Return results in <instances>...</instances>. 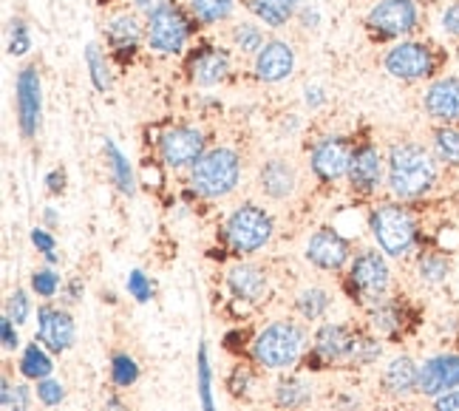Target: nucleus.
Returning a JSON list of instances; mask_svg holds the SVG:
<instances>
[{"label":"nucleus","instance_id":"nucleus-1","mask_svg":"<svg viewBox=\"0 0 459 411\" xmlns=\"http://www.w3.org/2000/svg\"><path fill=\"white\" fill-rule=\"evenodd\" d=\"M443 179V165L437 162L429 142L394 139L385 148V193L388 199L405 205L429 202Z\"/></svg>","mask_w":459,"mask_h":411},{"label":"nucleus","instance_id":"nucleus-2","mask_svg":"<svg viewBox=\"0 0 459 411\" xmlns=\"http://www.w3.org/2000/svg\"><path fill=\"white\" fill-rule=\"evenodd\" d=\"M366 230L372 244L383 256L405 261L429 241L417 205H405L397 199H377L366 207Z\"/></svg>","mask_w":459,"mask_h":411},{"label":"nucleus","instance_id":"nucleus-3","mask_svg":"<svg viewBox=\"0 0 459 411\" xmlns=\"http://www.w3.org/2000/svg\"><path fill=\"white\" fill-rule=\"evenodd\" d=\"M309 349V329L304 320L295 318H278L264 324L253 337L247 354L250 361L267 372H290L301 366V357Z\"/></svg>","mask_w":459,"mask_h":411},{"label":"nucleus","instance_id":"nucleus-4","mask_svg":"<svg viewBox=\"0 0 459 411\" xmlns=\"http://www.w3.org/2000/svg\"><path fill=\"white\" fill-rule=\"evenodd\" d=\"M446 60H448L446 51L426 38H409V40L392 43V46H385L380 55L383 71L403 85H426L434 77L446 74L443 71Z\"/></svg>","mask_w":459,"mask_h":411},{"label":"nucleus","instance_id":"nucleus-5","mask_svg":"<svg viewBox=\"0 0 459 411\" xmlns=\"http://www.w3.org/2000/svg\"><path fill=\"white\" fill-rule=\"evenodd\" d=\"M244 179V156L233 145H210V151L187 171V188L204 202L233 196Z\"/></svg>","mask_w":459,"mask_h":411},{"label":"nucleus","instance_id":"nucleus-6","mask_svg":"<svg viewBox=\"0 0 459 411\" xmlns=\"http://www.w3.org/2000/svg\"><path fill=\"white\" fill-rule=\"evenodd\" d=\"M275 239L273 213L258 202H241L221 222V244L233 258H253Z\"/></svg>","mask_w":459,"mask_h":411},{"label":"nucleus","instance_id":"nucleus-7","mask_svg":"<svg viewBox=\"0 0 459 411\" xmlns=\"http://www.w3.org/2000/svg\"><path fill=\"white\" fill-rule=\"evenodd\" d=\"M343 293L360 310H368L372 303L392 295V264H388V256H383L375 244L355 249V256H351L343 273Z\"/></svg>","mask_w":459,"mask_h":411},{"label":"nucleus","instance_id":"nucleus-8","mask_svg":"<svg viewBox=\"0 0 459 411\" xmlns=\"http://www.w3.org/2000/svg\"><path fill=\"white\" fill-rule=\"evenodd\" d=\"M422 21L426 6L417 0H375L363 14V31L375 46H392L417 38Z\"/></svg>","mask_w":459,"mask_h":411},{"label":"nucleus","instance_id":"nucleus-9","mask_svg":"<svg viewBox=\"0 0 459 411\" xmlns=\"http://www.w3.org/2000/svg\"><path fill=\"white\" fill-rule=\"evenodd\" d=\"M199 23L193 21L185 4H165L159 12L145 17V48L159 57H185L199 34Z\"/></svg>","mask_w":459,"mask_h":411},{"label":"nucleus","instance_id":"nucleus-10","mask_svg":"<svg viewBox=\"0 0 459 411\" xmlns=\"http://www.w3.org/2000/svg\"><path fill=\"white\" fill-rule=\"evenodd\" d=\"M360 332L363 329L343 324V320H324V324H317V329L312 332V344L301 357V369L324 372L332 366H349Z\"/></svg>","mask_w":459,"mask_h":411},{"label":"nucleus","instance_id":"nucleus-11","mask_svg":"<svg viewBox=\"0 0 459 411\" xmlns=\"http://www.w3.org/2000/svg\"><path fill=\"white\" fill-rule=\"evenodd\" d=\"M153 151L168 171L182 173L190 171L210 151V136L196 122H173L156 134Z\"/></svg>","mask_w":459,"mask_h":411},{"label":"nucleus","instance_id":"nucleus-12","mask_svg":"<svg viewBox=\"0 0 459 411\" xmlns=\"http://www.w3.org/2000/svg\"><path fill=\"white\" fill-rule=\"evenodd\" d=\"M351 151H355V136L349 134H321L307 145V165L312 179L321 188H334L346 182Z\"/></svg>","mask_w":459,"mask_h":411},{"label":"nucleus","instance_id":"nucleus-13","mask_svg":"<svg viewBox=\"0 0 459 411\" xmlns=\"http://www.w3.org/2000/svg\"><path fill=\"white\" fill-rule=\"evenodd\" d=\"M346 188L355 199L377 202L380 190H385V151L372 136L355 139L351 162L346 173Z\"/></svg>","mask_w":459,"mask_h":411},{"label":"nucleus","instance_id":"nucleus-14","mask_svg":"<svg viewBox=\"0 0 459 411\" xmlns=\"http://www.w3.org/2000/svg\"><path fill=\"white\" fill-rule=\"evenodd\" d=\"M182 71H185V80L193 88H202V92L219 88L233 77V71H236L233 48L213 43V40L193 43V48L182 57Z\"/></svg>","mask_w":459,"mask_h":411},{"label":"nucleus","instance_id":"nucleus-15","mask_svg":"<svg viewBox=\"0 0 459 411\" xmlns=\"http://www.w3.org/2000/svg\"><path fill=\"white\" fill-rule=\"evenodd\" d=\"M14 122L26 142L38 139L43 125V77L40 68L29 63L14 74Z\"/></svg>","mask_w":459,"mask_h":411},{"label":"nucleus","instance_id":"nucleus-16","mask_svg":"<svg viewBox=\"0 0 459 411\" xmlns=\"http://www.w3.org/2000/svg\"><path fill=\"white\" fill-rule=\"evenodd\" d=\"M355 256V244L334 224H321L312 230V236L304 244V258L321 273H346V267Z\"/></svg>","mask_w":459,"mask_h":411},{"label":"nucleus","instance_id":"nucleus-17","mask_svg":"<svg viewBox=\"0 0 459 411\" xmlns=\"http://www.w3.org/2000/svg\"><path fill=\"white\" fill-rule=\"evenodd\" d=\"M105 48L111 51L117 66H128L145 48V17L136 12H114L102 26Z\"/></svg>","mask_w":459,"mask_h":411},{"label":"nucleus","instance_id":"nucleus-18","mask_svg":"<svg viewBox=\"0 0 459 411\" xmlns=\"http://www.w3.org/2000/svg\"><path fill=\"white\" fill-rule=\"evenodd\" d=\"M34 341H40L51 354H65L77 344V324L72 310L60 307V303L43 301L38 307V329H34Z\"/></svg>","mask_w":459,"mask_h":411},{"label":"nucleus","instance_id":"nucleus-19","mask_svg":"<svg viewBox=\"0 0 459 411\" xmlns=\"http://www.w3.org/2000/svg\"><path fill=\"white\" fill-rule=\"evenodd\" d=\"M298 68V55L290 40L273 38L264 43V48L250 60V74L261 85H281L287 83Z\"/></svg>","mask_w":459,"mask_h":411},{"label":"nucleus","instance_id":"nucleus-20","mask_svg":"<svg viewBox=\"0 0 459 411\" xmlns=\"http://www.w3.org/2000/svg\"><path fill=\"white\" fill-rule=\"evenodd\" d=\"M420 109L431 125H459V74H439L422 85Z\"/></svg>","mask_w":459,"mask_h":411},{"label":"nucleus","instance_id":"nucleus-21","mask_svg":"<svg viewBox=\"0 0 459 411\" xmlns=\"http://www.w3.org/2000/svg\"><path fill=\"white\" fill-rule=\"evenodd\" d=\"M414 324V310L403 295H388L366 310V329L383 341H397Z\"/></svg>","mask_w":459,"mask_h":411},{"label":"nucleus","instance_id":"nucleus-22","mask_svg":"<svg viewBox=\"0 0 459 411\" xmlns=\"http://www.w3.org/2000/svg\"><path fill=\"white\" fill-rule=\"evenodd\" d=\"M224 287L230 298L244 301V303H261L270 295V273L267 267H261L250 258H236L224 270Z\"/></svg>","mask_w":459,"mask_h":411},{"label":"nucleus","instance_id":"nucleus-23","mask_svg":"<svg viewBox=\"0 0 459 411\" xmlns=\"http://www.w3.org/2000/svg\"><path fill=\"white\" fill-rule=\"evenodd\" d=\"M451 389H459V352L443 349L420 363V398L434 400Z\"/></svg>","mask_w":459,"mask_h":411},{"label":"nucleus","instance_id":"nucleus-24","mask_svg":"<svg viewBox=\"0 0 459 411\" xmlns=\"http://www.w3.org/2000/svg\"><path fill=\"white\" fill-rule=\"evenodd\" d=\"M380 391L392 400H409L420 395V361L409 352H400L380 372Z\"/></svg>","mask_w":459,"mask_h":411},{"label":"nucleus","instance_id":"nucleus-25","mask_svg":"<svg viewBox=\"0 0 459 411\" xmlns=\"http://www.w3.org/2000/svg\"><path fill=\"white\" fill-rule=\"evenodd\" d=\"M258 190L264 199L270 202H290L292 196L298 193V188H301V179H298V171L295 165L290 162V159L284 156H270L264 159L261 168H258Z\"/></svg>","mask_w":459,"mask_h":411},{"label":"nucleus","instance_id":"nucleus-26","mask_svg":"<svg viewBox=\"0 0 459 411\" xmlns=\"http://www.w3.org/2000/svg\"><path fill=\"white\" fill-rule=\"evenodd\" d=\"M102 159H105V171H108V179L117 188V193L126 196V199H134L139 193V173L131 162V156L119 148V142L114 136L102 139Z\"/></svg>","mask_w":459,"mask_h":411},{"label":"nucleus","instance_id":"nucleus-27","mask_svg":"<svg viewBox=\"0 0 459 411\" xmlns=\"http://www.w3.org/2000/svg\"><path fill=\"white\" fill-rule=\"evenodd\" d=\"M411 267H414V275H417V281L422 284V287L437 290V287H443V284L454 275V256L443 253L439 247L426 241L414 253Z\"/></svg>","mask_w":459,"mask_h":411},{"label":"nucleus","instance_id":"nucleus-28","mask_svg":"<svg viewBox=\"0 0 459 411\" xmlns=\"http://www.w3.org/2000/svg\"><path fill=\"white\" fill-rule=\"evenodd\" d=\"M241 4L250 12L253 21L267 26L270 31H278L295 21L307 0H241Z\"/></svg>","mask_w":459,"mask_h":411},{"label":"nucleus","instance_id":"nucleus-29","mask_svg":"<svg viewBox=\"0 0 459 411\" xmlns=\"http://www.w3.org/2000/svg\"><path fill=\"white\" fill-rule=\"evenodd\" d=\"M315 398V386L304 374H281L273 386V406L278 411H304Z\"/></svg>","mask_w":459,"mask_h":411},{"label":"nucleus","instance_id":"nucleus-30","mask_svg":"<svg viewBox=\"0 0 459 411\" xmlns=\"http://www.w3.org/2000/svg\"><path fill=\"white\" fill-rule=\"evenodd\" d=\"M267 40H270V29L253 21V17H247V21H233V26L227 31V43L233 48V55L250 57V60L258 55Z\"/></svg>","mask_w":459,"mask_h":411},{"label":"nucleus","instance_id":"nucleus-31","mask_svg":"<svg viewBox=\"0 0 459 411\" xmlns=\"http://www.w3.org/2000/svg\"><path fill=\"white\" fill-rule=\"evenodd\" d=\"M82 63L88 68V80H91L94 92L97 94H108L114 88V80H117V71H114V57L111 51L100 46V43H88L82 48Z\"/></svg>","mask_w":459,"mask_h":411},{"label":"nucleus","instance_id":"nucleus-32","mask_svg":"<svg viewBox=\"0 0 459 411\" xmlns=\"http://www.w3.org/2000/svg\"><path fill=\"white\" fill-rule=\"evenodd\" d=\"M429 148L443 171L459 173V125H431Z\"/></svg>","mask_w":459,"mask_h":411},{"label":"nucleus","instance_id":"nucleus-33","mask_svg":"<svg viewBox=\"0 0 459 411\" xmlns=\"http://www.w3.org/2000/svg\"><path fill=\"white\" fill-rule=\"evenodd\" d=\"M332 303H334V295L326 287H317V284H312V287H304V290L295 293L292 310H295L298 318L307 320V324H317V320H326Z\"/></svg>","mask_w":459,"mask_h":411},{"label":"nucleus","instance_id":"nucleus-34","mask_svg":"<svg viewBox=\"0 0 459 411\" xmlns=\"http://www.w3.org/2000/svg\"><path fill=\"white\" fill-rule=\"evenodd\" d=\"M238 4L241 0H185V6L193 21L199 23V29H216L230 23L236 17Z\"/></svg>","mask_w":459,"mask_h":411},{"label":"nucleus","instance_id":"nucleus-35","mask_svg":"<svg viewBox=\"0 0 459 411\" xmlns=\"http://www.w3.org/2000/svg\"><path fill=\"white\" fill-rule=\"evenodd\" d=\"M17 372H21L23 380H29V383L46 380L55 374V357H51V352L40 341H31L21 349V357H17Z\"/></svg>","mask_w":459,"mask_h":411},{"label":"nucleus","instance_id":"nucleus-36","mask_svg":"<svg viewBox=\"0 0 459 411\" xmlns=\"http://www.w3.org/2000/svg\"><path fill=\"white\" fill-rule=\"evenodd\" d=\"M196 395L202 411H216V398H213V363H210V346L202 341L196 352Z\"/></svg>","mask_w":459,"mask_h":411},{"label":"nucleus","instance_id":"nucleus-37","mask_svg":"<svg viewBox=\"0 0 459 411\" xmlns=\"http://www.w3.org/2000/svg\"><path fill=\"white\" fill-rule=\"evenodd\" d=\"M258 369L261 366H255L253 361H238V363H233V369H230L227 380H224L230 395H233L236 400H250L253 398V389L258 386Z\"/></svg>","mask_w":459,"mask_h":411},{"label":"nucleus","instance_id":"nucleus-38","mask_svg":"<svg viewBox=\"0 0 459 411\" xmlns=\"http://www.w3.org/2000/svg\"><path fill=\"white\" fill-rule=\"evenodd\" d=\"M108 378L117 389H131L143 378V366L134 354L128 352H114L111 354V366H108Z\"/></svg>","mask_w":459,"mask_h":411},{"label":"nucleus","instance_id":"nucleus-39","mask_svg":"<svg viewBox=\"0 0 459 411\" xmlns=\"http://www.w3.org/2000/svg\"><path fill=\"white\" fill-rule=\"evenodd\" d=\"M34 398L38 395L29 383H12V378L4 372V378H0V406H4V411H31Z\"/></svg>","mask_w":459,"mask_h":411},{"label":"nucleus","instance_id":"nucleus-40","mask_svg":"<svg viewBox=\"0 0 459 411\" xmlns=\"http://www.w3.org/2000/svg\"><path fill=\"white\" fill-rule=\"evenodd\" d=\"M29 290L40 301H55L63 290V278L55 267H48V264L38 267V270H31V275H29Z\"/></svg>","mask_w":459,"mask_h":411},{"label":"nucleus","instance_id":"nucleus-41","mask_svg":"<svg viewBox=\"0 0 459 411\" xmlns=\"http://www.w3.org/2000/svg\"><path fill=\"white\" fill-rule=\"evenodd\" d=\"M383 337H377L375 332H368L363 329L360 337H358V346H355V354H351V369H368V366H375L380 363V357H383Z\"/></svg>","mask_w":459,"mask_h":411},{"label":"nucleus","instance_id":"nucleus-42","mask_svg":"<svg viewBox=\"0 0 459 411\" xmlns=\"http://www.w3.org/2000/svg\"><path fill=\"white\" fill-rule=\"evenodd\" d=\"M31 51V29L23 17H12L6 26V55L21 60Z\"/></svg>","mask_w":459,"mask_h":411},{"label":"nucleus","instance_id":"nucleus-43","mask_svg":"<svg viewBox=\"0 0 459 411\" xmlns=\"http://www.w3.org/2000/svg\"><path fill=\"white\" fill-rule=\"evenodd\" d=\"M34 312V303H31V290L26 287H14L9 295H6V307H4V315H9L17 327L29 324V318Z\"/></svg>","mask_w":459,"mask_h":411},{"label":"nucleus","instance_id":"nucleus-44","mask_svg":"<svg viewBox=\"0 0 459 411\" xmlns=\"http://www.w3.org/2000/svg\"><path fill=\"white\" fill-rule=\"evenodd\" d=\"M29 241H31V247L38 249V253L46 258L48 267H55V264L60 261V256H57V239H55V233H51L48 227H43V224L31 227V230H29Z\"/></svg>","mask_w":459,"mask_h":411},{"label":"nucleus","instance_id":"nucleus-45","mask_svg":"<svg viewBox=\"0 0 459 411\" xmlns=\"http://www.w3.org/2000/svg\"><path fill=\"white\" fill-rule=\"evenodd\" d=\"M34 395H38V403L43 408H57V406L65 403V383L51 374V378L34 383Z\"/></svg>","mask_w":459,"mask_h":411},{"label":"nucleus","instance_id":"nucleus-46","mask_svg":"<svg viewBox=\"0 0 459 411\" xmlns=\"http://www.w3.org/2000/svg\"><path fill=\"white\" fill-rule=\"evenodd\" d=\"M126 290L136 303H148L156 295V284L145 270H131L128 278H126Z\"/></svg>","mask_w":459,"mask_h":411},{"label":"nucleus","instance_id":"nucleus-47","mask_svg":"<svg viewBox=\"0 0 459 411\" xmlns=\"http://www.w3.org/2000/svg\"><path fill=\"white\" fill-rule=\"evenodd\" d=\"M434 247H439L443 253L448 256H456L459 253V224H451V222H443L437 230H434V236L429 239Z\"/></svg>","mask_w":459,"mask_h":411},{"label":"nucleus","instance_id":"nucleus-48","mask_svg":"<svg viewBox=\"0 0 459 411\" xmlns=\"http://www.w3.org/2000/svg\"><path fill=\"white\" fill-rule=\"evenodd\" d=\"M439 31H443L448 40L459 43V0H448V4L439 9Z\"/></svg>","mask_w":459,"mask_h":411},{"label":"nucleus","instance_id":"nucleus-49","mask_svg":"<svg viewBox=\"0 0 459 411\" xmlns=\"http://www.w3.org/2000/svg\"><path fill=\"white\" fill-rule=\"evenodd\" d=\"M85 295V281L80 275H72V278H65L63 281V290H60V307L65 310H72L74 303H80Z\"/></svg>","mask_w":459,"mask_h":411},{"label":"nucleus","instance_id":"nucleus-50","mask_svg":"<svg viewBox=\"0 0 459 411\" xmlns=\"http://www.w3.org/2000/svg\"><path fill=\"white\" fill-rule=\"evenodd\" d=\"M304 105H307V111H324L326 105H329V92H326V85L321 83H309L304 85Z\"/></svg>","mask_w":459,"mask_h":411},{"label":"nucleus","instance_id":"nucleus-51","mask_svg":"<svg viewBox=\"0 0 459 411\" xmlns=\"http://www.w3.org/2000/svg\"><path fill=\"white\" fill-rule=\"evenodd\" d=\"M0 344H4V352H17V349H23V341H21V332H17V324L4 315L0 318Z\"/></svg>","mask_w":459,"mask_h":411},{"label":"nucleus","instance_id":"nucleus-52","mask_svg":"<svg viewBox=\"0 0 459 411\" xmlns=\"http://www.w3.org/2000/svg\"><path fill=\"white\" fill-rule=\"evenodd\" d=\"M295 23L301 26V29H307V31H317V29L324 26V12L317 9L315 4H309V0H307V4L301 6V12H298Z\"/></svg>","mask_w":459,"mask_h":411},{"label":"nucleus","instance_id":"nucleus-53","mask_svg":"<svg viewBox=\"0 0 459 411\" xmlns=\"http://www.w3.org/2000/svg\"><path fill=\"white\" fill-rule=\"evenodd\" d=\"M43 185H46V193L48 196H63L68 190V171L65 168H51L43 179Z\"/></svg>","mask_w":459,"mask_h":411},{"label":"nucleus","instance_id":"nucleus-54","mask_svg":"<svg viewBox=\"0 0 459 411\" xmlns=\"http://www.w3.org/2000/svg\"><path fill=\"white\" fill-rule=\"evenodd\" d=\"M431 411H459V389H451L446 395L431 400Z\"/></svg>","mask_w":459,"mask_h":411},{"label":"nucleus","instance_id":"nucleus-55","mask_svg":"<svg viewBox=\"0 0 459 411\" xmlns=\"http://www.w3.org/2000/svg\"><path fill=\"white\" fill-rule=\"evenodd\" d=\"M170 0H131V12H136L139 17H151L153 12H159Z\"/></svg>","mask_w":459,"mask_h":411},{"label":"nucleus","instance_id":"nucleus-56","mask_svg":"<svg viewBox=\"0 0 459 411\" xmlns=\"http://www.w3.org/2000/svg\"><path fill=\"white\" fill-rule=\"evenodd\" d=\"M102 411H131V406L122 400L119 395H108L102 400Z\"/></svg>","mask_w":459,"mask_h":411},{"label":"nucleus","instance_id":"nucleus-57","mask_svg":"<svg viewBox=\"0 0 459 411\" xmlns=\"http://www.w3.org/2000/svg\"><path fill=\"white\" fill-rule=\"evenodd\" d=\"M57 224H60V213H57L55 207H51V205H48V207L43 210V227H48V230H55Z\"/></svg>","mask_w":459,"mask_h":411},{"label":"nucleus","instance_id":"nucleus-58","mask_svg":"<svg viewBox=\"0 0 459 411\" xmlns=\"http://www.w3.org/2000/svg\"><path fill=\"white\" fill-rule=\"evenodd\" d=\"M338 411H358V398L338 395Z\"/></svg>","mask_w":459,"mask_h":411},{"label":"nucleus","instance_id":"nucleus-59","mask_svg":"<svg viewBox=\"0 0 459 411\" xmlns=\"http://www.w3.org/2000/svg\"><path fill=\"white\" fill-rule=\"evenodd\" d=\"M417 4H422V6H431V4H434V0H417Z\"/></svg>","mask_w":459,"mask_h":411}]
</instances>
